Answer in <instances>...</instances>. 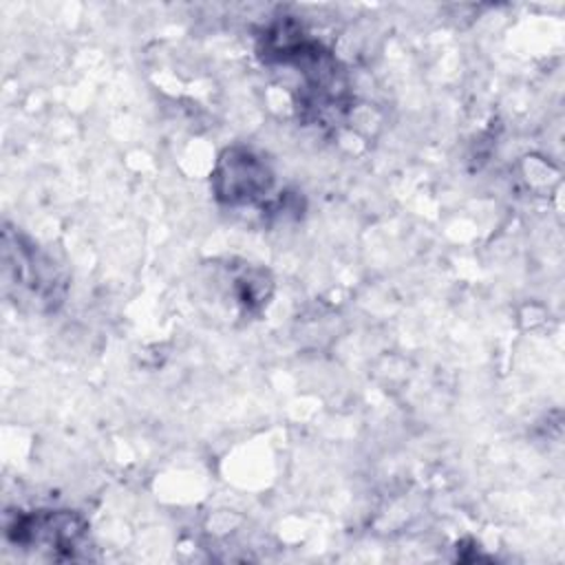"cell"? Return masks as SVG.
<instances>
[{"instance_id": "1", "label": "cell", "mask_w": 565, "mask_h": 565, "mask_svg": "<svg viewBox=\"0 0 565 565\" xmlns=\"http://www.w3.org/2000/svg\"><path fill=\"white\" fill-rule=\"evenodd\" d=\"M258 57L271 68L294 75V104L305 121L338 119L349 102L347 73L338 57L300 22L282 18L267 24L258 38Z\"/></svg>"}, {"instance_id": "2", "label": "cell", "mask_w": 565, "mask_h": 565, "mask_svg": "<svg viewBox=\"0 0 565 565\" xmlns=\"http://www.w3.org/2000/svg\"><path fill=\"white\" fill-rule=\"evenodd\" d=\"M2 278L7 296L33 311L55 309L66 294V278L55 260L11 223L2 227Z\"/></svg>"}, {"instance_id": "3", "label": "cell", "mask_w": 565, "mask_h": 565, "mask_svg": "<svg viewBox=\"0 0 565 565\" xmlns=\"http://www.w3.org/2000/svg\"><path fill=\"white\" fill-rule=\"evenodd\" d=\"M4 539L13 547H33L53 558H75L88 541V521L73 510H7Z\"/></svg>"}, {"instance_id": "4", "label": "cell", "mask_w": 565, "mask_h": 565, "mask_svg": "<svg viewBox=\"0 0 565 565\" xmlns=\"http://www.w3.org/2000/svg\"><path fill=\"white\" fill-rule=\"evenodd\" d=\"M274 183L269 163L247 146L225 148L212 170V192L230 207L265 205Z\"/></svg>"}]
</instances>
